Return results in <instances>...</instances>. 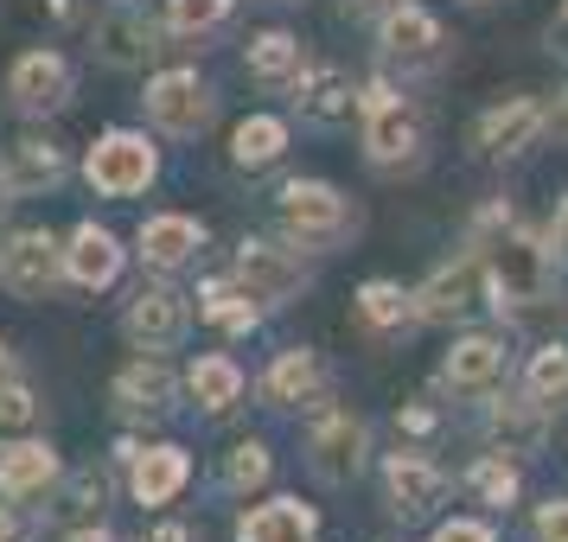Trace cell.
<instances>
[{
	"label": "cell",
	"instance_id": "6da1fadb",
	"mask_svg": "<svg viewBox=\"0 0 568 542\" xmlns=\"http://www.w3.org/2000/svg\"><path fill=\"white\" fill-rule=\"evenodd\" d=\"M486 282L498 294V307L511 313H537L549 307L556 294V262H549V243H537L530 231H505L486 243Z\"/></svg>",
	"mask_w": 568,
	"mask_h": 542
},
{
	"label": "cell",
	"instance_id": "7a4b0ae2",
	"mask_svg": "<svg viewBox=\"0 0 568 542\" xmlns=\"http://www.w3.org/2000/svg\"><path fill=\"white\" fill-rule=\"evenodd\" d=\"M64 282H71V268H64V243L52 231L0 236V287L13 300H52Z\"/></svg>",
	"mask_w": 568,
	"mask_h": 542
},
{
	"label": "cell",
	"instance_id": "3957f363",
	"mask_svg": "<svg viewBox=\"0 0 568 542\" xmlns=\"http://www.w3.org/2000/svg\"><path fill=\"white\" fill-rule=\"evenodd\" d=\"M160 173V154L148 147V134L134 129H109L90 154H83V180L90 192H103V198H134V192H148Z\"/></svg>",
	"mask_w": 568,
	"mask_h": 542
},
{
	"label": "cell",
	"instance_id": "277c9868",
	"mask_svg": "<svg viewBox=\"0 0 568 542\" xmlns=\"http://www.w3.org/2000/svg\"><path fill=\"white\" fill-rule=\"evenodd\" d=\"M282 231L294 243H307V249H333L338 236L352 231V205L320 180H287L282 185Z\"/></svg>",
	"mask_w": 568,
	"mask_h": 542
},
{
	"label": "cell",
	"instance_id": "5b68a950",
	"mask_svg": "<svg viewBox=\"0 0 568 542\" xmlns=\"http://www.w3.org/2000/svg\"><path fill=\"white\" fill-rule=\"evenodd\" d=\"M148 122H154L160 134H205L211 115H217V96H211V83L199 78V71H160L154 83H148Z\"/></svg>",
	"mask_w": 568,
	"mask_h": 542
},
{
	"label": "cell",
	"instance_id": "8992f818",
	"mask_svg": "<svg viewBox=\"0 0 568 542\" xmlns=\"http://www.w3.org/2000/svg\"><path fill=\"white\" fill-rule=\"evenodd\" d=\"M358 115H364V154L377 160V166H403V160H415L422 129H415L409 103H403L389 83H364L358 90Z\"/></svg>",
	"mask_w": 568,
	"mask_h": 542
},
{
	"label": "cell",
	"instance_id": "52a82bcc",
	"mask_svg": "<svg viewBox=\"0 0 568 542\" xmlns=\"http://www.w3.org/2000/svg\"><path fill=\"white\" fill-rule=\"evenodd\" d=\"M71 90H78V71H71V58L58 52H20L13 58V71H7V103L20 109V115H58V109L71 103Z\"/></svg>",
	"mask_w": 568,
	"mask_h": 542
},
{
	"label": "cell",
	"instance_id": "ba28073f",
	"mask_svg": "<svg viewBox=\"0 0 568 542\" xmlns=\"http://www.w3.org/2000/svg\"><path fill=\"white\" fill-rule=\"evenodd\" d=\"M122 333H129L134 351H173L185 333H192V300H185L180 287H141L129 300V313H122Z\"/></svg>",
	"mask_w": 568,
	"mask_h": 542
},
{
	"label": "cell",
	"instance_id": "9c48e42d",
	"mask_svg": "<svg viewBox=\"0 0 568 542\" xmlns=\"http://www.w3.org/2000/svg\"><path fill=\"white\" fill-rule=\"evenodd\" d=\"M236 287H243L256 307H287V300L307 287V268H301V256H294V249L250 236V243L236 249Z\"/></svg>",
	"mask_w": 568,
	"mask_h": 542
},
{
	"label": "cell",
	"instance_id": "30bf717a",
	"mask_svg": "<svg viewBox=\"0 0 568 542\" xmlns=\"http://www.w3.org/2000/svg\"><path fill=\"white\" fill-rule=\"evenodd\" d=\"M364 453H371V428H364L358 415H345V409H333L307 440V460H313V472H320L326 485H352Z\"/></svg>",
	"mask_w": 568,
	"mask_h": 542
},
{
	"label": "cell",
	"instance_id": "8fae6325",
	"mask_svg": "<svg viewBox=\"0 0 568 542\" xmlns=\"http://www.w3.org/2000/svg\"><path fill=\"white\" fill-rule=\"evenodd\" d=\"M479 294H486V256H460L415 294V313L428 326H454V319H466V313L479 307Z\"/></svg>",
	"mask_w": 568,
	"mask_h": 542
},
{
	"label": "cell",
	"instance_id": "7c38bea8",
	"mask_svg": "<svg viewBox=\"0 0 568 542\" xmlns=\"http://www.w3.org/2000/svg\"><path fill=\"white\" fill-rule=\"evenodd\" d=\"M58 479H64V466H58V453L45 447V440L20 434V440H7V447H0V498H7V504L45 498Z\"/></svg>",
	"mask_w": 568,
	"mask_h": 542
},
{
	"label": "cell",
	"instance_id": "4fadbf2b",
	"mask_svg": "<svg viewBox=\"0 0 568 542\" xmlns=\"http://www.w3.org/2000/svg\"><path fill=\"white\" fill-rule=\"evenodd\" d=\"M199 249H205V224H199V217H180V211H160V217H148V224H141V236H134V256L148 262L154 275H180Z\"/></svg>",
	"mask_w": 568,
	"mask_h": 542
},
{
	"label": "cell",
	"instance_id": "5bb4252c",
	"mask_svg": "<svg viewBox=\"0 0 568 542\" xmlns=\"http://www.w3.org/2000/svg\"><path fill=\"white\" fill-rule=\"evenodd\" d=\"M0 173H7V185H13L20 198H39V192H58V185H64L71 160H64V147H58L52 134H20V141L7 147V160H0Z\"/></svg>",
	"mask_w": 568,
	"mask_h": 542
},
{
	"label": "cell",
	"instance_id": "9a60e30c",
	"mask_svg": "<svg viewBox=\"0 0 568 542\" xmlns=\"http://www.w3.org/2000/svg\"><path fill=\"white\" fill-rule=\"evenodd\" d=\"M109 396H115V409L129 415V421H141V415H166L173 402H180V377H173L154 351H141V358L109 384Z\"/></svg>",
	"mask_w": 568,
	"mask_h": 542
},
{
	"label": "cell",
	"instance_id": "2e32d148",
	"mask_svg": "<svg viewBox=\"0 0 568 542\" xmlns=\"http://www.w3.org/2000/svg\"><path fill=\"white\" fill-rule=\"evenodd\" d=\"M384 491H389V511L396 517H428L447 498V472L435 460H422V453H389Z\"/></svg>",
	"mask_w": 568,
	"mask_h": 542
},
{
	"label": "cell",
	"instance_id": "e0dca14e",
	"mask_svg": "<svg viewBox=\"0 0 568 542\" xmlns=\"http://www.w3.org/2000/svg\"><path fill=\"white\" fill-rule=\"evenodd\" d=\"M154 52H160V27L148 20V13L115 7V13L97 20V58H103L109 71H141Z\"/></svg>",
	"mask_w": 568,
	"mask_h": 542
},
{
	"label": "cell",
	"instance_id": "ac0fdd59",
	"mask_svg": "<svg viewBox=\"0 0 568 542\" xmlns=\"http://www.w3.org/2000/svg\"><path fill=\"white\" fill-rule=\"evenodd\" d=\"M542 129H549V109L530 103V96H511V103H498L486 122H479V154L486 160H511V154H524Z\"/></svg>",
	"mask_w": 568,
	"mask_h": 542
},
{
	"label": "cell",
	"instance_id": "d6986e66",
	"mask_svg": "<svg viewBox=\"0 0 568 542\" xmlns=\"http://www.w3.org/2000/svg\"><path fill=\"white\" fill-rule=\"evenodd\" d=\"M294 103H301V115H313V122H352V109H358V90H352V78L338 71V64H307L301 78H294Z\"/></svg>",
	"mask_w": 568,
	"mask_h": 542
},
{
	"label": "cell",
	"instance_id": "ffe728a7",
	"mask_svg": "<svg viewBox=\"0 0 568 542\" xmlns=\"http://www.w3.org/2000/svg\"><path fill=\"white\" fill-rule=\"evenodd\" d=\"M192 479V460L185 447H141L129 460V491L134 504H173V491Z\"/></svg>",
	"mask_w": 568,
	"mask_h": 542
},
{
	"label": "cell",
	"instance_id": "44dd1931",
	"mask_svg": "<svg viewBox=\"0 0 568 542\" xmlns=\"http://www.w3.org/2000/svg\"><path fill=\"white\" fill-rule=\"evenodd\" d=\"M64 268H71V282L78 287H109L115 275H122V243L103 231V224H78L71 231V243H64Z\"/></svg>",
	"mask_w": 568,
	"mask_h": 542
},
{
	"label": "cell",
	"instance_id": "7402d4cb",
	"mask_svg": "<svg viewBox=\"0 0 568 542\" xmlns=\"http://www.w3.org/2000/svg\"><path fill=\"white\" fill-rule=\"evenodd\" d=\"M262 396L275 402V409H307L326 396V370L313 351H282V358L268 364V377H262Z\"/></svg>",
	"mask_w": 568,
	"mask_h": 542
},
{
	"label": "cell",
	"instance_id": "603a6c76",
	"mask_svg": "<svg viewBox=\"0 0 568 542\" xmlns=\"http://www.w3.org/2000/svg\"><path fill=\"white\" fill-rule=\"evenodd\" d=\"M384 52L389 58H403V64H435V52H440V27L422 13V7H409V0H396L384 13Z\"/></svg>",
	"mask_w": 568,
	"mask_h": 542
},
{
	"label": "cell",
	"instance_id": "cb8c5ba5",
	"mask_svg": "<svg viewBox=\"0 0 568 542\" xmlns=\"http://www.w3.org/2000/svg\"><path fill=\"white\" fill-rule=\"evenodd\" d=\"M549 402H537V396H524V402H491V415H486V434L505 447V453H537L542 447V434H549Z\"/></svg>",
	"mask_w": 568,
	"mask_h": 542
},
{
	"label": "cell",
	"instance_id": "d4e9b609",
	"mask_svg": "<svg viewBox=\"0 0 568 542\" xmlns=\"http://www.w3.org/2000/svg\"><path fill=\"white\" fill-rule=\"evenodd\" d=\"M313 536V511L301 498H275L236 523V542H307Z\"/></svg>",
	"mask_w": 568,
	"mask_h": 542
},
{
	"label": "cell",
	"instance_id": "484cf974",
	"mask_svg": "<svg viewBox=\"0 0 568 542\" xmlns=\"http://www.w3.org/2000/svg\"><path fill=\"white\" fill-rule=\"evenodd\" d=\"M185 389L199 396V409L224 415V409H236V402H243V370H236L224 351H205V358L185 370Z\"/></svg>",
	"mask_w": 568,
	"mask_h": 542
},
{
	"label": "cell",
	"instance_id": "4316f807",
	"mask_svg": "<svg viewBox=\"0 0 568 542\" xmlns=\"http://www.w3.org/2000/svg\"><path fill=\"white\" fill-rule=\"evenodd\" d=\"M498 370H505V345L486 338V333L460 338V345L447 351V384H454V389H486Z\"/></svg>",
	"mask_w": 568,
	"mask_h": 542
},
{
	"label": "cell",
	"instance_id": "83f0119b",
	"mask_svg": "<svg viewBox=\"0 0 568 542\" xmlns=\"http://www.w3.org/2000/svg\"><path fill=\"white\" fill-rule=\"evenodd\" d=\"M301 71H307L301 39H287V32H262L256 45H250V78L256 83H294Z\"/></svg>",
	"mask_w": 568,
	"mask_h": 542
},
{
	"label": "cell",
	"instance_id": "f1b7e54d",
	"mask_svg": "<svg viewBox=\"0 0 568 542\" xmlns=\"http://www.w3.org/2000/svg\"><path fill=\"white\" fill-rule=\"evenodd\" d=\"M282 154H287V129L275 122V115H250V122L231 134V160L250 166V173H256V166H275Z\"/></svg>",
	"mask_w": 568,
	"mask_h": 542
},
{
	"label": "cell",
	"instance_id": "f546056e",
	"mask_svg": "<svg viewBox=\"0 0 568 542\" xmlns=\"http://www.w3.org/2000/svg\"><path fill=\"white\" fill-rule=\"evenodd\" d=\"M199 319H211L217 333H250V326L262 319V307L236 282H211L205 294H199Z\"/></svg>",
	"mask_w": 568,
	"mask_h": 542
},
{
	"label": "cell",
	"instance_id": "4dcf8cb0",
	"mask_svg": "<svg viewBox=\"0 0 568 542\" xmlns=\"http://www.w3.org/2000/svg\"><path fill=\"white\" fill-rule=\"evenodd\" d=\"M103 504H109V479L97 472V466H83V472H71L64 479V491H58V517L78 530V523H97L103 517Z\"/></svg>",
	"mask_w": 568,
	"mask_h": 542
},
{
	"label": "cell",
	"instance_id": "1f68e13d",
	"mask_svg": "<svg viewBox=\"0 0 568 542\" xmlns=\"http://www.w3.org/2000/svg\"><path fill=\"white\" fill-rule=\"evenodd\" d=\"M39 428V396H32L20 377H7L0 384V440H20Z\"/></svg>",
	"mask_w": 568,
	"mask_h": 542
},
{
	"label": "cell",
	"instance_id": "d6a6232c",
	"mask_svg": "<svg viewBox=\"0 0 568 542\" xmlns=\"http://www.w3.org/2000/svg\"><path fill=\"white\" fill-rule=\"evenodd\" d=\"M224 13H231V0H166V32L192 39V32H211Z\"/></svg>",
	"mask_w": 568,
	"mask_h": 542
},
{
	"label": "cell",
	"instance_id": "836d02e7",
	"mask_svg": "<svg viewBox=\"0 0 568 542\" xmlns=\"http://www.w3.org/2000/svg\"><path fill=\"white\" fill-rule=\"evenodd\" d=\"M473 491H479L486 504H498V511L517 504V466L505 460V453H486V460L473 466Z\"/></svg>",
	"mask_w": 568,
	"mask_h": 542
},
{
	"label": "cell",
	"instance_id": "e575fe53",
	"mask_svg": "<svg viewBox=\"0 0 568 542\" xmlns=\"http://www.w3.org/2000/svg\"><path fill=\"white\" fill-rule=\"evenodd\" d=\"M530 396L537 402H568V351L562 345H549L530 358Z\"/></svg>",
	"mask_w": 568,
	"mask_h": 542
},
{
	"label": "cell",
	"instance_id": "d590c367",
	"mask_svg": "<svg viewBox=\"0 0 568 542\" xmlns=\"http://www.w3.org/2000/svg\"><path fill=\"white\" fill-rule=\"evenodd\" d=\"M358 313L371 319V326H396L403 313H409V294L396 282H364L358 287Z\"/></svg>",
	"mask_w": 568,
	"mask_h": 542
},
{
	"label": "cell",
	"instance_id": "8d00e7d4",
	"mask_svg": "<svg viewBox=\"0 0 568 542\" xmlns=\"http://www.w3.org/2000/svg\"><path fill=\"white\" fill-rule=\"evenodd\" d=\"M262 479H268V447H256V440L231 447V460H224V485L231 491H256Z\"/></svg>",
	"mask_w": 568,
	"mask_h": 542
},
{
	"label": "cell",
	"instance_id": "74e56055",
	"mask_svg": "<svg viewBox=\"0 0 568 542\" xmlns=\"http://www.w3.org/2000/svg\"><path fill=\"white\" fill-rule=\"evenodd\" d=\"M537 542H568V498H549L537 511Z\"/></svg>",
	"mask_w": 568,
	"mask_h": 542
},
{
	"label": "cell",
	"instance_id": "f35d334b",
	"mask_svg": "<svg viewBox=\"0 0 568 542\" xmlns=\"http://www.w3.org/2000/svg\"><path fill=\"white\" fill-rule=\"evenodd\" d=\"M39 536V523H32L27 511H13L7 498H0V542H32Z\"/></svg>",
	"mask_w": 568,
	"mask_h": 542
},
{
	"label": "cell",
	"instance_id": "ab89813d",
	"mask_svg": "<svg viewBox=\"0 0 568 542\" xmlns=\"http://www.w3.org/2000/svg\"><path fill=\"white\" fill-rule=\"evenodd\" d=\"M435 542H498V536H491L486 523H473V517H454V523L435 530Z\"/></svg>",
	"mask_w": 568,
	"mask_h": 542
},
{
	"label": "cell",
	"instance_id": "60d3db41",
	"mask_svg": "<svg viewBox=\"0 0 568 542\" xmlns=\"http://www.w3.org/2000/svg\"><path fill=\"white\" fill-rule=\"evenodd\" d=\"M396 428H403V434H415V440H422V434H435V409H428V402H415V409L396 415Z\"/></svg>",
	"mask_w": 568,
	"mask_h": 542
},
{
	"label": "cell",
	"instance_id": "b9f144b4",
	"mask_svg": "<svg viewBox=\"0 0 568 542\" xmlns=\"http://www.w3.org/2000/svg\"><path fill=\"white\" fill-rule=\"evenodd\" d=\"M549 249H556V256L568 262V198L556 205V224H549Z\"/></svg>",
	"mask_w": 568,
	"mask_h": 542
},
{
	"label": "cell",
	"instance_id": "7bdbcfd3",
	"mask_svg": "<svg viewBox=\"0 0 568 542\" xmlns=\"http://www.w3.org/2000/svg\"><path fill=\"white\" fill-rule=\"evenodd\" d=\"M141 542H192V530H185V523H154Z\"/></svg>",
	"mask_w": 568,
	"mask_h": 542
},
{
	"label": "cell",
	"instance_id": "ee69618b",
	"mask_svg": "<svg viewBox=\"0 0 568 542\" xmlns=\"http://www.w3.org/2000/svg\"><path fill=\"white\" fill-rule=\"evenodd\" d=\"M549 52H568V7L556 13V27H549Z\"/></svg>",
	"mask_w": 568,
	"mask_h": 542
},
{
	"label": "cell",
	"instance_id": "f6af8a7d",
	"mask_svg": "<svg viewBox=\"0 0 568 542\" xmlns=\"http://www.w3.org/2000/svg\"><path fill=\"white\" fill-rule=\"evenodd\" d=\"M549 129H556V134H562V141H568V96H562V103H556V109H549Z\"/></svg>",
	"mask_w": 568,
	"mask_h": 542
},
{
	"label": "cell",
	"instance_id": "bcb514c9",
	"mask_svg": "<svg viewBox=\"0 0 568 542\" xmlns=\"http://www.w3.org/2000/svg\"><path fill=\"white\" fill-rule=\"evenodd\" d=\"M352 13H377V7H396V0H345Z\"/></svg>",
	"mask_w": 568,
	"mask_h": 542
},
{
	"label": "cell",
	"instance_id": "7dc6e473",
	"mask_svg": "<svg viewBox=\"0 0 568 542\" xmlns=\"http://www.w3.org/2000/svg\"><path fill=\"white\" fill-rule=\"evenodd\" d=\"M13 198H20V192H13V185H7V173H0V217H7V211H13Z\"/></svg>",
	"mask_w": 568,
	"mask_h": 542
},
{
	"label": "cell",
	"instance_id": "c3c4849f",
	"mask_svg": "<svg viewBox=\"0 0 568 542\" xmlns=\"http://www.w3.org/2000/svg\"><path fill=\"white\" fill-rule=\"evenodd\" d=\"M7 377H13V351H7V345H0V384H7Z\"/></svg>",
	"mask_w": 568,
	"mask_h": 542
}]
</instances>
